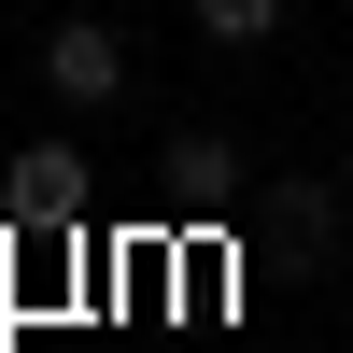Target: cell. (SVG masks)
<instances>
[{"label": "cell", "mask_w": 353, "mask_h": 353, "mask_svg": "<svg viewBox=\"0 0 353 353\" xmlns=\"http://www.w3.org/2000/svg\"><path fill=\"white\" fill-rule=\"evenodd\" d=\"M43 99H57V113H113V99H128V43H113L99 14L43 28Z\"/></svg>", "instance_id": "6da1fadb"}, {"label": "cell", "mask_w": 353, "mask_h": 353, "mask_svg": "<svg viewBox=\"0 0 353 353\" xmlns=\"http://www.w3.org/2000/svg\"><path fill=\"white\" fill-rule=\"evenodd\" d=\"M184 28L212 57H254V43H283V0H184Z\"/></svg>", "instance_id": "277c9868"}, {"label": "cell", "mask_w": 353, "mask_h": 353, "mask_svg": "<svg viewBox=\"0 0 353 353\" xmlns=\"http://www.w3.org/2000/svg\"><path fill=\"white\" fill-rule=\"evenodd\" d=\"M0 198H14V226H71L85 212V156L71 141H28V156L0 170Z\"/></svg>", "instance_id": "7a4b0ae2"}, {"label": "cell", "mask_w": 353, "mask_h": 353, "mask_svg": "<svg viewBox=\"0 0 353 353\" xmlns=\"http://www.w3.org/2000/svg\"><path fill=\"white\" fill-rule=\"evenodd\" d=\"M269 212H283V241H297V269H325V254H339V226H353V198H339V184H283Z\"/></svg>", "instance_id": "3957f363"}, {"label": "cell", "mask_w": 353, "mask_h": 353, "mask_svg": "<svg viewBox=\"0 0 353 353\" xmlns=\"http://www.w3.org/2000/svg\"><path fill=\"white\" fill-rule=\"evenodd\" d=\"M339 198H353V141H339Z\"/></svg>", "instance_id": "5b68a950"}]
</instances>
